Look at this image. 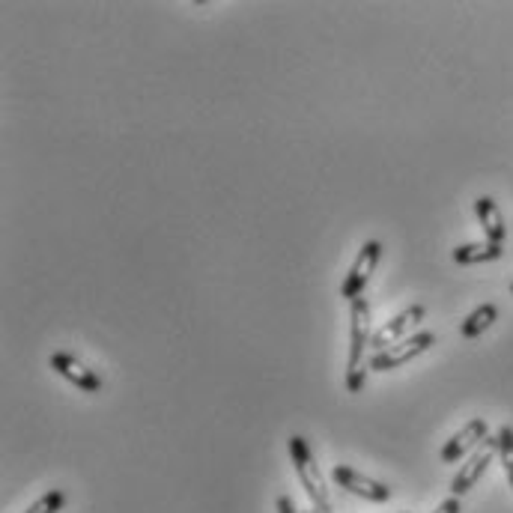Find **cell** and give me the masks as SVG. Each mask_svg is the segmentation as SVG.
Instances as JSON below:
<instances>
[{"mask_svg":"<svg viewBox=\"0 0 513 513\" xmlns=\"http://www.w3.org/2000/svg\"><path fill=\"white\" fill-rule=\"evenodd\" d=\"M308 513H311V511H308Z\"/></svg>","mask_w":513,"mask_h":513,"instance_id":"cell-20","label":"cell"},{"mask_svg":"<svg viewBox=\"0 0 513 513\" xmlns=\"http://www.w3.org/2000/svg\"><path fill=\"white\" fill-rule=\"evenodd\" d=\"M499 457V436H487L475 451H472V457L460 466V472L454 475V481H451V496H466L481 478H484V472L490 469V463Z\"/></svg>","mask_w":513,"mask_h":513,"instance_id":"cell-4","label":"cell"},{"mask_svg":"<svg viewBox=\"0 0 513 513\" xmlns=\"http://www.w3.org/2000/svg\"><path fill=\"white\" fill-rule=\"evenodd\" d=\"M499 320V305H493V302H487V305H478L466 320H463V326H460V335L466 338V341H475V338H481L493 323Z\"/></svg>","mask_w":513,"mask_h":513,"instance_id":"cell-12","label":"cell"},{"mask_svg":"<svg viewBox=\"0 0 513 513\" xmlns=\"http://www.w3.org/2000/svg\"><path fill=\"white\" fill-rule=\"evenodd\" d=\"M287 448H290L293 469H296V475H299V481H302V487H305V493L311 499V508H317L320 513H335L332 493L326 487V478H323V472H320V466L314 460V451H311L308 439L305 436H290Z\"/></svg>","mask_w":513,"mask_h":513,"instance_id":"cell-2","label":"cell"},{"mask_svg":"<svg viewBox=\"0 0 513 513\" xmlns=\"http://www.w3.org/2000/svg\"><path fill=\"white\" fill-rule=\"evenodd\" d=\"M403 513H412V511H403Z\"/></svg>","mask_w":513,"mask_h":513,"instance_id":"cell-19","label":"cell"},{"mask_svg":"<svg viewBox=\"0 0 513 513\" xmlns=\"http://www.w3.org/2000/svg\"><path fill=\"white\" fill-rule=\"evenodd\" d=\"M460 511H463L460 499H457V496H451V499H445V502H442V505H439L433 513H460Z\"/></svg>","mask_w":513,"mask_h":513,"instance_id":"cell-15","label":"cell"},{"mask_svg":"<svg viewBox=\"0 0 513 513\" xmlns=\"http://www.w3.org/2000/svg\"><path fill=\"white\" fill-rule=\"evenodd\" d=\"M63 505H66V493H60V490H48L45 496H39V499L30 505V511L27 513H57V511H63Z\"/></svg>","mask_w":513,"mask_h":513,"instance_id":"cell-14","label":"cell"},{"mask_svg":"<svg viewBox=\"0 0 513 513\" xmlns=\"http://www.w3.org/2000/svg\"><path fill=\"white\" fill-rule=\"evenodd\" d=\"M332 481L341 490H346L349 496H358V499L373 502V505H385L391 499V487H385L382 481H373V478H367V475H361V472H355L349 466H335Z\"/></svg>","mask_w":513,"mask_h":513,"instance_id":"cell-6","label":"cell"},{"mask_svg":"<svg viewBox=\"0 0 513 513\" xmlns=\"http://www.w3.org/2000/svg\"><path fill=\"white\" fill-rule=\"evenodd\" d=\"M382 251L385 248H382L379 239H370V242L361 245V251L355 254V260H352V266H349V272L343 278L341 299L355 302V299L364 296V290H367V284H370V278H373V272H376V266L382 260Z\"/></svg>","mask_w":513,"mask_h":513,"instance_id":"cell-3","label":"cell"},{"mask_svg":"<svg viewBox=\"0 0 513 513\" xmlns=\"http://www.w3.org/2000/svg\"><path fill=\"white\" fill-rule=\"evenodd\" d=\"M373 341V323H370V305L367 299L349 302V361H346V391L361 394L367 382L364 367V349Z\"/></svg>","mask_w":513,"mask_h":513,"instance_id":"cell-1","label":"cell"},{"mask_svg":"<svg viewBox=\"0 0 513 513\" xmlns=\"http://www.w3.org/2000/svg\"><path fill=\"white\" fill-rule=\"evenodd\" d=\"M511 296H513V284H511Z\"/></svg>","mask_w":513,"mask_h":513,"instance_id":"cell-18","label":"cell"},{"mask_svg":"<svg viewBox=\"0 0 513 513\" xmlns=\"http://www.w3.org/2000/svg\"><path fill=\"white\" fill-rule=\"evenodd\" d=\"M311 513H320V511H317V508H311Z\"/></svg>","mask_w":513,"mask_h":513,"instance_id":"cell-17","label":"cell"},{"mask_svg":"<svg viewBox=\"0 0 513 513\" xmlns=\"http://www.w3.org/2000/svg\"><path fill=\"white\" fill-rule=\"evenodd\" d=\"M505 254V245H496V242H469V245H460L451 251V260L457 266H478V263H496L502 260Z\"/></svg>","mask_w":513,"mask_h":513,"instance_id":"cell-11","label":"cell"},{"mask_svg":"<svg viewBox=\"0 0 513 513\" xmlns=\"http://www.w3.org/2000/svg\"><path fill=\"white\" fill-rule=\"evenodd\" d=\"M487 436H490L487 421H484V418H472L463 430H457V433L442 445L439 460H442V463H457V460H463L469 451H475Z\"/></svg>","mask_w":513,"mask_h":513,"instance_id":"cell-9","label":"cell"},{"mask_svg":"<svg viewBox=\"0 0 513 513\" xmlns=\"http://www.w3.org/2000/svg\"><path fill=\"white\" fill-rule=\"evenodd\" d=\"M278 513H296V505L290 496H278Z\"/></svg>","mask_w":513,"mask_h":513,"instance_id":"cell-16","label":"cell"},{"mask_svg":"<svg viewBox=\"0 0 513 513\" xmlns=\"http://www.w3.org/2000/svg\"><path fill=\"white\" fill-rule=\"evenodd\" d=\"M48 364H51L54 373H60L66 382H72L81 391H87V394H99L102 391V376L96 370L84 367L75 355H69V352H51Z\"/></svg>","mask_w":513,"mask_h":513,"instance_id":"cell-7","label":"cell"},{"mask_svg":"<svg viewBox=\"0 0 513 513\" xmlns=\"http://www.w3.org/2000/svg\"><path fill=\"white\" fill-rule=\"evenodd\" d=\"M424 317H427V308H424V305H409V308H403L397 317L385 320V323L373 332V341H370V346H373L376 352H382V349H388V346L400 343L403 341V335L409 332V326L421 323Z\"/></svg>","mask_w":513,"mask_h":513,"instance_id":"cell-8","label":"cell"},{"mask_svg":"<svg viewBox=\"0 0 513 513\" xmlns=\"http://www.w3.org/2000/svg\"><path fill=\"white\" fill-rule=\"evenodd\" d=\"M475 215H478V224H481L487 242L505 245V239H508V224H505V215H502L499 203H496L490 194H481V197L475 200Z\"/></svg>","mask_w":513,"mask_h":513,"instance_id":"cell-10","label":"cell"},{"mask_svg":"<svg viewBox=\"0 0 513 513\" xmlns=\"http://www.w3.org/2000/svg\"><path fill=\"white\" fill-rule=\"evenodd\" d=\"M433 343H436V332H418V335H412L409 341H400V343H394V346H388V349H382V352H373L370 367H373L376 373H385V370L403 367V364L415 361L418 355L430 352V349H433Z\"/></svg>","mask_w":513,"mask_h":513,"instance_id":"cell-5","label":"cell"},{"mask_svg":"<svg viewBox=\"0 0 513 513\" xmlns=\"http://www.w3.org/2000/svg\"><path fill=\"white\" fill-rule=\"evenodd\" d=\"M499 460H502V469H505L508 484H511V490H513V427L511 424H505V427L499 430Z\"/></svg>","mask_w":513,"mask_h":513,"instance_id":"cell-13","label":"cell"}]
</instances>
